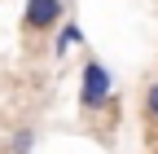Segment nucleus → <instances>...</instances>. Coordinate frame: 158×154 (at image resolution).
<instances>
[{"label": "nucleus", "mask_w": 158, "mask_h": 154, "mask_svg": "<svg viewBox=\"0 0 158 154\" xmlns=\"http://www.w3.org/2000/svg\"><path fill=\"white\" fill-rule=\"evenodd\" d=\"M110 92H114L110 66L101 62V57H84V71H79V110H84V114H97V110H106Z\"/></svg>", "instance_id": "1"}, {"label": "nucleus", "mask_w": 158, "mask_h": 154, "mask_svg": "<svg viewBox=\"0 0 158 154\" xmlns=\"http://www.w3.org/2000/svg\"><path fill=\"white\" fill-rule=\"evenodd\" d=\"M66 18V0H27V13H22V27L31 35H44Z\"/></svg>", "instance_id": "2"}, {"label": "nucleus", "mask_w": 158, "mask_h": 154, "mask_svg": "<svg viewBox=\"0 0 158 154\" xmlns=\"http://www.w3.org/2000/svg\"><path fill=\"white\" fill-rule=\"evenodd\" d=\"M79 44H84V31H79L75 22H62V27H57V40H53V57H66Z\"/></svg>", "instance_id": "3"}, {"label": "nucleus", "mask_w": 158, "mask_h": 154, "mask_svg": "<svg viewBox=\"0 0 158 154\" xmlns=\"http://www.w3.org/2000/svg\"><path fill=\"white\" fill-rule=\"evenodd\" d=\"M31 145H35V128H18L9 141V154H31Z\"/></svg>", "instance_id": "4"}, {"label": "nucleus", "mask_w": 158, "mask_h": 154, "mask_svg": "<svg viewBox=\"0 0 158 154\" xmlns=\"http://www.w3.org/2000/svg\"><path fill=\"white\" fill-rule=\"evenodd\" d=\"M145 119H149V128H158V79H149V88H145Z\"/></svg>", "instance_id": "5"}]
</instances>
